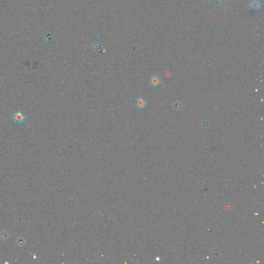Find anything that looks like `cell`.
<instances>
[{
  "label": "cell",
  "mask_w": 264,
  "mask_h": 264,
  "mask_svg": "<svg viewBox=\"0 0 264 264\" xmlns=\"http://www.w3.org/2000/svg\"><path fill=\"white\" fill-rule=\"evenodd\" d=\"M25 117L20 112H18L15 114L14 116V119L16 122L21 123L24 120Z\"/></svg>",
  "instance_id": "1"
},
{
  "label": "cell",
  "mask_w": 264,
  "mask_h": 264,
  "mask_svg": "<svg viewBox=\"0 0 264 264\" xmlns=\"http://www.w3.org/2000/svg\"><path fill=\"white\" fill-rule=\"evenodd\" d=\"M252 6V7L254 8L255 9H256V8H258L259 6V3H258L256 1H254L253 2V3H252V5H251Z\"/></svg>",
  "instance_id": "5"
},
{
  "label": "cell",
  "mask_w": 264,
  "mask_h": 264,
  "mask_svg": "<svg viewBox=\"0 0 264 264\" xmlns=\"http://www.w3.org/2000/svg\"><path fill=\"white\" fill-rule=\"evenodd\" d=\"M145 105H146V101L144 100L143 99L139 98L137 100V103H136V106L140 108V109H141V108H143V107H145Z\"/></svg>",
  "instance_id": "3"
},
{
  "label": "cell",
  "mask_w": 264,
  "mask_h": 264,
  "mask_svg": "<svg viewBox=\"0 0 264 264\" xmlns=\"http://www.w3.org/2000/svg\"><path fill=\"white\" fill-rule=\"evenodd\" d=\"M150 83H151V84L153 86L157 87L160 84V81L158 77L156 76H153L151 77V80H150Z\"/></svg>",
  "instance_id": "2"
},
{
  "label": "cell",
  "mask_w": 264,
  "mask_h": 264,
  "mask_svg": "<svg viewBox=\"0 0 264 264\" xmlns=\"http://www.w3.org/2000/svg\"></svg>",
  "instance_id": "7"
},
{
  "label": "cell",
  "mask_w": 264,
  "mask_h": 264,
  "mask_svg": "<svg viewBox=\"0 0 264 264\" xmlns=\"http://www.w3.org/2000/svg\"><path fill=\"white\" fill-rule=\"evenodd\" d=\"M182 107V106L181 103L180 102H175L173 104L174 109H175L176 110H179L180 109H181Z\"/></svg>",
  "instance_id": "4"
},
{
  "label": "cell",
  "mask_w": 264,
  "mask_h": 264,
  "mask_svg": "<svg viewBox=\"0 0 264 264\" xmlns=\"http://www.w3.org/2000/svg\"><path fill=\"white\" fill-rule=\"evenodd\" d=\"M1 79H0V82H1ZM0 84H1V83H0Z\"/></svg>",
  "instance_id": "6"
}]
</instances>
